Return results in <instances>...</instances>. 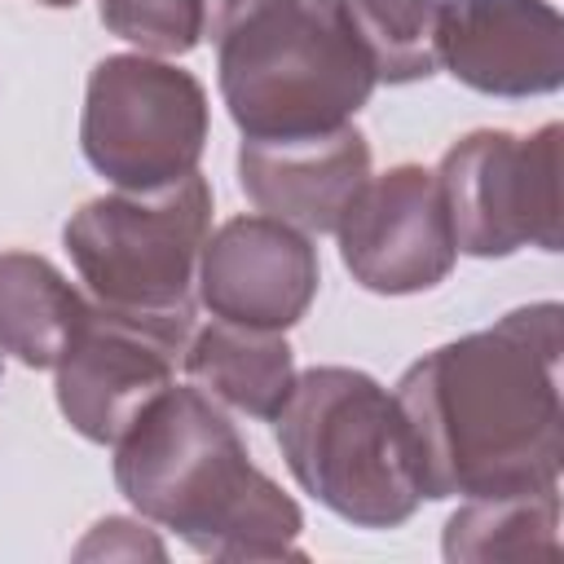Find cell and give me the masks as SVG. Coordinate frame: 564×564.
Segmentation results:
<instances>
[{
	"label": "cell",
	"mask_w": 564,
	"mask_h": 564,
	"mask_svg": "<svg viewBox=\"0 0 564 564\" xmlns=\"http://www.w3.org/2000/svg\"><path fill=\"white\" fill-rule=\"evenodd\" d=\"M564 308L538 300L423 352L397 379L427 502L560 489Z\"/></svg>",
	"instance_id": "6da1fadb"
},
{
	"label": "cell",
	"mask_w": 564,
	"mask_h": 564,
	"mask_svg": "<svg viewBox=\"0 0 564 564\" xmlns=\"http://www.w3.org/2000/svg\"><path fill=\"white\" fill-rule=\"evenodd\" d=\"M115 485L137 516L207 560L304 555L300 502L251 463L229 414L189 383H167L115 441Z\"/></svg>",
	"instance_id": "7a4b0ae2"
},
{
	"label": "cell",
	"mask_w": 564,
	"mask_h": 564,
	"mask_svg": "<svg viewBox=\"0 0 564 564\" xmlns=\"http://www.w3.org/2000/svg\"><path fill=\"white\" fill-rule=\"evenodd\" d=\"M207 40L242 141L344 128L379 84L344 0H251Z\"/></svg>",
	"instance_id": "3957f363"
},
{
	"label": "cell",
	"mask_w": 564,
	"mask_h": 564,
	"mask_svg": "<svg viewBox=\"0 0 564 564\" xmlns=\"http://www.w3.org/2000/svg\"><path fill=\"white\" fill-rule=\"evenodd\" d=\"M273 427L295 485L352 529H397L419 511L414 441L375 375L357 366L295 375Z\"/></svg>",
	"instance_id": "277c9868"
},
{
	"label": "cell",
	"mask_w": 564,
	"mask_h": 564,
	"mask_svg": "<svg viewBox=\"0 0 564 564\" xmlns=\"http://www.w3.org/2000/svg\"><path fill=\"white\" fill-rule=\"evenodd\" d=\"M212 234V185L189 172L163 189H119L70 212L62 242L106 308L123 313H194L198 256Z\"/></svg>",
	"instance_id": "5b68a950"
},
{
	"label": "cell",
	"mask_w": 564,
	"mask_h": 564,
	"mask_svg": "<svg viewBox=\"0 0 564 564\" xmlns=\"http://www.w3.org/2000/svg\"><path fill=\"white\" fill-rule=\"evenodd\" d=\"M207 88L176 62L110 53L88 70L79 150L115 189H163L207 150Z\"/></svg>",
	"instance_id": "8992f818"
},
{
	"label": "cell",
	"mask_w": 564,
	"mask_h": 564,
	"mask_svg": "<svg viewBox=\"0 0 564 564\" xmlns=\"http://www.w3.org/2000/svg\"><path fill=\"white\" fill-rule=\"evenodd\" d=\"M560 150L564 128L555 119L538 132L476 128L458 137L436 167L458 251L476 260H502L520 247L560 251Z\"/></svg>",
	"instance_id": "52a82bcc"
},
{
	"label": "cell",
	"mask_w": 564,
	"mask_h": 564,
	"mask_svg": "<svg viewBox=\"0 0 564 564\" xmlns=\"http://www.w3.org/2000/svg\"><path fill=\"white\" fill-rule=\"evenodd\" d=\"M194 313H123L88 300V313L62 352L57 410L93 445H115L128 423L172 383Z\"/></svg>",
	"instance_id": "ba28073f"
},
{
	"label": "cell",
	"mask_w": 564,
	"mask_h": 564,
	"mask_svg": "<svg viewBox=\"0 0 564 564\" xmlns=\"http://www.w3.org/2000/svg\"><path fill=\"white\" fill-rule=\"evenodd\" d=\"M335 238L352 282L375 295L432 291L458 260L436 172L423 163H397L370 176L339 216Z\"/></svg>",
	"instance_id": "9c48e42d"
},
{
	"label": "cell",
	"mask_w": 564,
	"mask_h": 564,
	"mask_svg": "<svg viewBox=\"0 0 564 564\" xmlns=\"http://www.w3.org/2000/svg\"><path fill=\"white\" fill-rule=\"evenodd\" d=\"M322 264L308 234L273 216H234L207 234L194 291L220 322L291 330L317 300Z\"/></svg>",
	"instance_id": "30bf717a"
},
{
	"label": "cell",
	"mask_w": 564,
	"mask_h": 564,
	"mask_svg": "<svg viewBox=\"0 0 564 564\" xmlns=\"http://www.w3.org/2000/svg\"><path fill=\"white\" fill-rule=\"evenodd\" d=\"M441 66L485 97H546L564 84V18L551 0H441Z\"/></svg>",
	"instance_id": "8fae6325"
},
{
	"label": "cell",
	"mask_w": 564,
	"mask_h": 564,
	"mask_svg": "<svg viewBox=\"0 0 564 564\" xmlns=\"http://www.w3.org/2000/svg\"><path fill=\"white\" fill-rule=\"evenodd\" d=\"M370 181V141L361 128L344 123L313 137L242 141L238 185L273 220L300 234H335L339 216Z\"/></svg>",
	"instance_id": "7c38bea8"
},
{
	"label": "cell",
	"mask_w": 564,
	"mask_h": 564,
	"mask_svg": "<svg viewBox=\"0 0 564 564\" xmlns=\"http://www.w3.org/2000/svg\"><path fill=\"white\" fill-rule=\"evenodd\" d=\"M181 366L216 405L264 423L278 419L282 401L295 388V352L286 344V330H260L220 317L189 330Z\"/></svg>",
	"instance_id": "4fadbf2b"
},
{
	"label": "cell",
	"mask_w": 564,
	"mask_h": 564,
	"mask_svg": "<svg viewBox=\"0 0 564 564\" xmlns=\"http://www.w3.org/2000/svg\"><path fill=\"white\" fill-rule=\"evenodd\" d=\"M88 300L35 251H0V352L26 370H53L70 348Z\"/></svg>",
	"instance_id": "5bb4252c"
},
{
	"label": "cell",
	"mask_w": 564,
	"mask_h": 564,
	"mask_svg": "<svg viewBox=\"0 0 564 564\" xmlns=\"http://www.w3.org/2000/svg\"><path fill=\"white\" fill-rule=\"evenodd\" d=\"M441 555L449 564L560 555V489H533V494H507V498H463V507L445 520Z\"/></svg>",
	"instance_id": "9a60e30c"
},
{
	"label": "cell",
	"mask_w": 564,
	"mask_h": 564,
	"mask_svg": "<svg viewBox=\"0 0 564 564\" xmlns=\"http://www.w3.org/2000/svg\"><path fill=\"white\" fill-rule=\"evenodd\" d=\"M344 4L379 84H419L436 75L441 0H344Z\"/></svg>",
	"instance_id": "2e32d148"
},
{
	"label": "cell",
	"mask_w": 564,
	"mask_h": 564,
	"mask_svg": "<svg viewBox=\"0 0 564 564\" xmlns=\"http://www.w3.org/2000/svg\"><path fill=\"white\" fill-rule=\"evenodd\" d=\"M97 18L150 57H185L203 40V0H97Z\"/></svg>",
	"instance_id": "e0dca14e"
},
{
	"label": "cell",
	"mask_w": 564,
	"mask_h": 564,
	"mask_svg": "<svg viewBox=\"0 0 564 564\" xmlns=\"http://www.w3.org/2000/svg\"><path fill=\"white\" fill-rule=\"evenodd\" d=\"M97 555H106V560H141V555L163 560L167 546H163L145 524L123 520V516H106V520H97V524L88 529V538L75 546V560H97Z\"/></svg>",
	"instance_id": "ac0fdd59"
},
{
	"label": "cell",
	"mask_w": 564,
	"mask_h": 564,
	"mask_svg": "<svg viewBox=\"0 0 564 564\" xmlns=\"http://www.w3.org/2000/svg\"><path fill=\"white\" fill-rule=\"evenodd\" d=\"M35 4H44V9H75L79 0H35Z\"/></svg>",
	"instance_id": "d6986e66"
}]
</instances>
